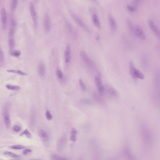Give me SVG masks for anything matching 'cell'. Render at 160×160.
<instances>
[{"mask_svg":"<svg viewBox=\"0 0 160 160\" xmlns=\"http://www.w3.org/2000/svg\"><path fill=\"white\" fill-rule=\"evenodd\" d=\"M71 15L72 18L79 26H80L83 29H84L86 31H89L87 27L85 24L84 23L78 16L74 14H72Z\"/></svg>","mask_w":160,"mask_h":160,"instance_id":"5bb4252c","label":"cell"},{"mask_svg":"<svg viewBox=\"0 0 160 160\" xmlns=\"http://www.w3.org/2000/svg\"><path fill=\"white\" fill-rule=\"evenodd\" d=\"M7 72L11 73H14L18 74L22 76H27V74L26 73L24 72L21 71L17 70H14V69H9L7 70Z\"/></svg>","mask_w":160,"mask_h":160,"instance_id":"7402d4cb","label":"cell"},{"mask_svg":"<svg viewBox=\"0 0 160 160\" xmlns=\"http://www.w3.org/2000/svg\"><path fill=\"white\" fill-rule=\"evenodd\" d=\"M142 135L143 139L147 143H150L152 140V136L150 131L146 127L142 128Z\"/></svg>","mask_w":160,"mask_h":160,"instance_id":"ba28073f","label":"cell"},{"mask_svg":"<svg viewBox=\"0 0 160 160\" xmlns=\"http://www.w3.org/2000/svg\"><path fill=\"white\" fill-rule=\"evenodd\" d=\"M29 10L32 18L33 22L35 29H36L38 25V17L34 4L30 2L29 4Z\"/></svg>","mask_w":160,"mask_h":160,"instance_id":"277c9868","label":"cell"},{"mask_svg":"<svg viewBox=\"0 0 160 160\" xmlns=\"http://www.w3.org/2000/svg\"><path fill=\"white\" fill-rule=\"evenodd\" d=\"M125 153L126 155L128 157L130 160H134L133 156L132 154L130 151H129V149L126 148L125 149Z\"/></svg>","mask_w":160,"mask_h":160,"instance_id":"d4e9b609","label":"cell"},{"mask_svg":"<svg viewBox=\"0 0 160 160\" xmlns=\"http://www.w3.org/2000/svg\"><path fill=\"white\" fill-rule=\"evenodd\" d=\"M38 133L44 145L47 147H49V138L46 132L42 129L41 127H39L38 129Z\"/></svg>","mask_w":160,"mask_h":160,"instance_id":"3957f363","label":"cell"},{"mask_svg":"<svg viewBox=\"0 0 160 160\" xmlns=\"http://www.w3.org/2000/svg\"><path fill=\"white\" fill-rule=\"evenodd\" d=\"M143 66L145 67L147 65V60L146 57L145 56H143L142 59Z\"/></svg>","mask_w":160,"mask_h":160,"instance_id":"8d00e7d4","label":"cell"},{"mask_svg":"<svg viewBox=\"0 0 160 160\" xmlns=\"http://www.w3.org/2000/svg\"><path fill=\"white\" fill-rule=\"evenodd\" d=\"M66 138L65 136H62L59 139L58 141L57 148L58 152H60L64 149L66 143Z\"/></svg>","mask_w":160,"mask_h":160,"instance_id":"7c38bea8","label":"cell"},{"mask_svg":"<svg viewBox=\"0 0 160 160\" xmlns=\"http://www.w3.org/2000/svg\"><path fill=\"white\" fill-rule=\"evenodd\" d=\"M51 159L52 160H67V159L66 158L62 157H60L59 156H58L57 155H52L51 156Z\"/></svg>","mask_w":160,"mask_h":160,"instance_id":"f1b7e54d","label":"cell"},{"mask_svg":"<svg viewBox=\"0 0 160 160\" xmlns=\"http://www.w3.org/2000/svg\"><path fill=\"white\" fill-rule=\"evenodd\" d=\"M79 86H80V87L81 88L82 90L83 91H85L86 89L85 85L82 79H79Z\"/></svg>","mask_w":160,"mask_h":160,"instance_id":"1f68e13d","label":"cell"},{"mask_svg":"<svg viewBox=\"0 0 160 160\" xmlns=\"http://www.w3.org/2000/svg\"><path fill=\"white\" fill-rule=\"evenodd\" d=\"M43 25L46 32H49L51 29V21L49 14L46 13L44 15L43 19Z\"/></svg>","mask_w":160,"mask_h":160,"instance_id":"52a82bcc","label":"cell"},{"mask_svg":"<svg viewBox=\"0 0 160 160\" xmlns=\"http://www.w3.org/2000/svg\"><path fill=\"white\" fill-rule=\"evenodd\" d=\"M109 22L111 29L113 31H115L117 28V25L115 20L113 16L111 14H109L108 15Z\"/></svg>","mask_w":160,"mask_h":160,"instance_id":"2e32d148","label":"cell"},{"mask_svg":"<svg viewBox=\"0 0 160 160\" xmlns=\"http://www.w3.org/2000/svg\"><path fill=\"white\" fill-rule=\"evenodd\" d=\"M92 20L93 24L98 29H101V26L99 19L96 14H93L92 17Z\"/></svg>","mask_w":160,"mask_h":160,"instance_id":"ac0fdd59","label":"cell"},{"mask_svg":"<svg viewBox=\"0 0 160 160\" xmlns=\"http://www.w3.org/2000/svg\"><path fill=\"white\" fill-rule=\"evenodd\" d=\"M45 116L48 120H51L53 118V116H52L51 114L50 113V111L48 110L46 112Z\"/></svg>","mask_w":160,"mask_h":160,"instance_id":"d6a6232c","label":"cell"},{"mask_svg":"<svg viewBox=\"0 0 160 160\" xmlns=\"http://www.w3.org/2000/svg\"><path fill=\"white\" fill-rule=\"evenodd\" d=\"M3 114L4 122L6 127H9L11 125L10 118L8 109L6 107L4 109Z\"/></svg>","mask_w":160,"mask_h":160,"instance_id":"8fae6325","label":"cell"},{"mask_svg":"<svg viewBox=\"0 0 160 160\" xmlns=\"http://www.w3.org/2000/svg\"><path fill=\"white\" fill-rule=\"evenodd\" d=\"M100 39V35H98L96 37V40L97 41H99Z\"/></svg>","mask_w":160,"mask_h":160,"instance_id":"60d3db41","label":"cell"},{"mask_svg":"<svg viewBox=\"0 0 160 160\" xmlns=\"http://www.w3.org/2000/svg\"><path fill=\"white\" fill-rule=\"evenodd\" d=\"M95 82L99 94L100 95H102L104 93V86L103 85L101 76L100 75H97L95 77Z\"/></svg>","mask_w":160,"mask_h":160,"instance_id":"8992f818","label":"cell"},{"mask_svg":"<svg viewBox=\"0 0 160 160\" xmlns=\"http://www.w3.org/2000/svg\"><path fill=\"white\" fill-rule=\"evenodd\" d=\"M148 22L149 26L150 28L154 34L158 38L160 39V34L159 29L157 26L153 22V21L151 19H149L148 21Z\"/></svg>","mask_w":160,"mask_h":160,"instance_id":"30bf717a","label":"cell"},{"mask_svg":"<svg viewBox=\"0 0 160 160\" xmlns=\"http://www.w3.org/2000/svg\"><path fill=\"white\" fill-rule=\"evenodd\" d=\"M65 62L67 64L69 63L71 60V47L70 44L68 43L65 49Z\"/></svg>","mask_w":160,"mask_h":160,"instance_id":"9a60e30c","label":"cell"},{"mask_svg":"<svg viewBox=\"0 0 160 160\" xmlns=\"http://www.w3.org/2000/svg\"><path fill=\"white\" fill-rule=\"evenodd\" d=\"M77 133L76 130L74 128H72L70 135V140L71 141L75 142L77 139Z\"/></svg>","mask_w":160,"mask_h":160,"instance_id":"ffe728a7","label":"cell"},{"mask_svg":"<svg viewBox=\"0 0 160 160\" xmlns=\"http://www.w3.org/2000/svg\"><path fill=\"white\" fill-rule=\"evenodd\" d=\"M8 43L9 49L11 52L15 47V42L14 39V34H8Z\"/></svg>","mask_w":160,"mask_h":160,"instance_id":"e0dca14e","label":"cell"},{"mask_svg":"<svg viewBox=\"0 0 160 160\" xmlns=\"http://www.w3.org/2000/svg\"></svg>","mask_w":160,"mask_h":160,"instance_id":"7bdbcfd3","label":"cell"},{"mask_svg":"<svg viewBox=\"0 0 160 160\" xmlns=\"http://www.w3.org/2000/svg\"><path fill=\"white\" fill-rule=\"evenodd\" d=\"M6 87L8 90L13 91H18L21 89L20 87L19 86L9 84L6 85Z\"/></svg>","mask_w":160,"mask_h":160,"instance_id":"44dd1931","label":"cell"},{"mask_svg":"<svg viewBox=\"0 0 160 160\" xmlns=\"http://www.w3.org/2000/svg\"><path fill=\"white\" fill-rule=\"evenodd\" d=\"M25 135L27 138H29V139H31L32 137V136L31 134L30 133V132L27 129H25L24 131L20 134L21 135Z\"/></svg>","mask_w":160,"mask_h":160,"instance_id":"83f0119b","label":"cell"},{"mask_svg":"<svg viewBox=\"0 0 160 160\" xmlns=\"http://www.w3.org/2000/svg\"><path fill=\"white\" fill-rule=\"evenodd\" d=\"M80 56L82 60L87 67L92 70H95L96 69V67L94 62L88 56L85 52L82 51L80 53Z\"/></svg>","mask_w":160,"mask_h":160,"instance_id":"7a4b0ae2","label":"cell"},{"mask_svg":"<svg viewBox=\"0 0 160 160\" xmlns=\"http://www.w3.org/2000/svg\"><path fill=\"white\" fill-rule=\"evenodd\" d=\"M128 24L129 30L130 31L132 32H134V29L133 25L130 20L128 21Z\"/></svg>","mask_w":160,"mask_h":160,"instance_id":"e575fe53","label":"cell"},{"mask_svg":"<svg viewBox=\"0 0 160 160\" xmlns=\"http://www.w3.org/2000/svg\"><path fill=\"white\" fill-rule=\"evenodd\" d=\"M129 68L130 76L134 79H144L145 77L144 75L140 70L135 68L134 63L132 61L129 62Z\"/></svg>","mask_w":160,"mask_h":160,"instance_id":"6da1fadb","label":"cell"},{"mask_svg":"<svg viewBox=\"0 0 160 160\" xmlns=\"http://www.w3.org/2000/svg\"><path fill=\"white\" fill-rule=\"evenodd\" d=\"M4 155L8 156L12 158H18L20 157L19 155H17L12 152H9V151H5L4 152Z\"/></svg>","mask_w":160,"mask_h":160,"instance_id":"603a6c76","label":"cell"},{"mask_svg":"<svg viewBox=\"0 0 160 160\" xmlns=\"http://www.w3.org/2000/svg\"><path fill=\"white\" fill-rule=\"evenodd\" d=\"M80 103L82 104H86V105H91L93 104V102L92 101L90 100L85 99L81 100L80 101Z\"/></svg>","mask_w":160,"mask_h":160,"instance_id":"4316f807","label":"cell"},{"mask_svg":"<svg viewBox=\"0 0 160 160\" xmlns=\"http://www.w3.org/2000/svg\"><path fill=\"white\" fill-rule=\"evenodd\" d=\"M5 62V57L2 48L0 46V64L2 65Z\"/></svg>","mask_w":160,"mask_h":160,"instance_id":"cb8c5ba5","label":"cell"},{"mask_svg":"<svg viewBox=\"0 0 160 160\" xmlns=\"http://www.w3.org/2000/svg\"><path fill=\"white\" fill-rule=\"evenodd\" d=\"M18 0H12L11 8L13 11L15 10L17 7Z\"/></svg>","mask_w":160,"mask_h":160,"instance_id":"484cf974","label":"cell"},{"mask_svg":"<svg viewBox=\"0 0 160 160\" xmlns=\"http://www.w3.org/2000/svg\"><path fill=\"white\" fill-rule=\"evenodd\" d=\"M34 0L35 2H37L38 1V0Z\"/></svg>","mask_w":160,"mask_h":160,"instance_id":"b9f144b4","label":"cell"},{"mask_svg":"<svg viewBox=\"0 0 160 160\" xmlns=\"http://www.w3.org/2000/svg\"><path fill=\"white\" fill-rule=\"evenodd\" d=\"M134 33L136 36L141 40L145 41L146 38L142 28L140 26H137L134 29Z\"/></svg>","mask_w":160,"mask_h":160,"instance_id":"4fadbf2b","label":"cell"},{"mask_svg":"<svg viewBox=\"0 0 160 160\" xmlns=\"http://www.w3.org/2000/svg\"><path fill=\"white\" fill-rule=\"evenodd\" d=\"M105 93L109 96L112 98L118 97V93L115 89L110 85H106L104 86V93Z\"/></svg>","mask_w":160,"mask_h":160,"instance_id":"5b68a950","label":"cell"},{"mask_svg":"<svg viewBox=\"0 0 160 160\" xmlns=\"http://www.w3.org/2000/svg\"><path fill=\"white\" fill-rule=\"evenodd\" d=\"M39 74L42 77L45 76V68L44 64L41 62L39 64L38 67Z\"/></svg>","mask_w":160,"mask_h":160,"instance_id":"d6986e66","label":"cell"},{"mask_svg":"<svg viewBox=\"0 0 160 160\" xmlns=\"http://www.w3.org/2000/svg\"><path fill=\"white\" fill-rule=\"evenodd\" d=\"M57 77L59 79H61L63 78V75L61 71L59 69H58L57 71Z\"/></svg>","mask_w":160,"mask_h":160,"instance_id":"d590c367","label":"cell"},{"mask_svg":"<svg viewBox=\"0 0 160 160\" xmlns=\"http://www.w3.org/2000/svg\"><path fill=\"white\" fill-rule=\"evenodd\" d=\"M32 152V150L31 149H26L24 150L23 151V154L24 155H27L29 154V153H31Z\"/></svg>","mask_w":160,"mask_h":160,"instance_id":"74e56055","label":"cell"},{"mask_svg":"<svg viewBox=\"0 0 160 160\" xmlns=\"http://www.w3.org/2000/svg\"><path fill=\"white\" fill-rule=\"evenodd\" d=\"M141 0H134L133 4L135 6H137L140 3Z\"/></svg>","mask_w":160,"mask_h":160,"instance_id":"ab89813d","label":"cell"},{"mask_svg":"<svg viewBox=\"0 0 160 160\" xmlns=\"http://www.w3.org/2000/svg\"><path fill=\"white\" fill-rule=\"evenodd\" d=\"M11 54L12 55L15 57H18L20 56L21 54V52L19 51H12L11 52Z\"/></svg>","mask_w":160,"mask_h":160,"instance_id":"836d02e7","label":"cell"},{"mask_svg":"<svg viewBox=\"0 0 160 160\" xmlns=\"http://www.w3.org/2000/svg\"><path fill=\"white\" fill-rule=\"evenodd\" d=\"M13 129L14 131L16 132H18L20 131L21 128L20 126H17V125H15L13 128Z\"/></svg>","mask_w":160,"mask_h":160,"instance_id":"f35d334b","label":"cell"},{"mask_svg":"<svg viewBox=\"0 0 160 160\" xmlns=\"http://www.w3.org/2000/svg\"><path fill=\"white\" fill-rule=\"evenodd\" d=\"M127 9L129 11L131 12H134L136 10V8L135 6H132L130 5H127L126 7Z\"/></svg>","mask_w":160,"mask_h":160,"instance_id":"4dcf8cb0","label":"cell"},{"mask_svg":"<svg viewBox=\"0 0 160 160\" xmlns=\"http://www.w3.org/2000/svg\"><path fill=\"white\" fill-rule=\"evenodd\" d=\"M10 148L16 149V150H22L24 149L25 147L24 146L20 145H15L11 146L9 147Z\"/></svg>","mask_w":160,"mask_h":160,"instance_id":"f546056e","label":"cell"},{"mask_svg":"<svg viewBox=\"0 0 160 160\" xmlns=\"http://www.w3.org/2000/svg\"><path fill=\"white\" fill-rule=\"evenodd\" d=\"M1 21L2 28L4 30L6 29L7 26V16L6 9L4 7H3L1 11Z\"/></svg>","mask_w":160,"mask_h":160,"instance_id":"9c48e42d","label":"cell"}]
</instances>
